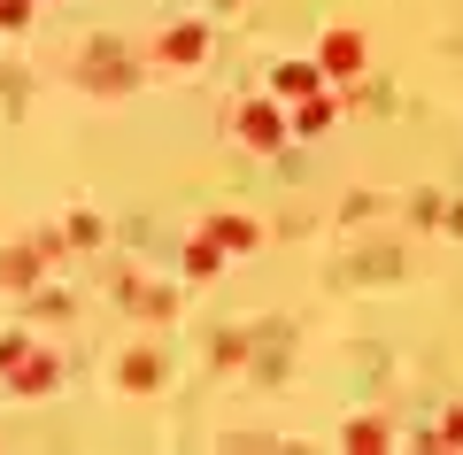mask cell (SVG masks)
<instances>
[{"mask_svg": "<svg viewBox=\"0 0 463 455\" xmlns=\"http://www.w3.org/2000/svg\"><path fill=\"white\" fill-rule=\"evenodd\" d=\"M0 371H8V386H16V393H47L54 386V363L32 355L24 340H0Z\"/></svg>", "mask_w": 463, "mask_h": 455, "instance_id": "6da1fadb", "label": "cell"}, {"mask_svg": "<svg viewBox=\"0 0 463 455\" xmlns=\"http://www.w3.org/2000/svg\"><path fill=\"white\" fill-rule=\"evenodd\" d=\"M240 139H248V147H279V139H286V109L248 100V109H240Z\"/></svg>", "mask_w": 463, "mask_h": 455, "instance_id": "7a4b0ae2", "label": "cell"}, {"mask_svg": "<svg viewBox=\"0 0 463 455\" xmlns=\"http://www.w3.org/2000/svg\"><path fill=\"white\" fill-rule=\"evenodd\" d=\"M325 70H332V78L364 70V39H355V32H332V39H325Z\"/></svg>", "mask_w": 463, "mask_h": 455, "instance_id": "3957f363", "label": "cell"}, {"mask_svg": "<svg viewBox=\"0 0 463 455\" xmlns=\"http://www.w3.org/2000/svg\"><path fill=\"white\" fill-rule=\"evenodd\" d=\"M201 47H209V39H201L194 24H178V32L163 39V62H201Z\"/></svg>", "mask_w": 463, "mask_h": 455, "instance_id": "277c9868", "label": "cell"}, {"mask_svg": "<svg viewBox=\"0 0 463 455\" xmlns=\"http://www.w3.org/2000/svg\"><path fill=\"white\" fill-rule=\"evenodd\" d=\"M209 240L224 247V255H240V247H255V224H240V216H216V224H209Z\"/></svg>", "mask_w": 463, "mask_h": 455, "instance_id": "5b68a950", "label": "cell"}, {"mask_svg": "<svg viewBox=\"0 0 463 455\" xmlns=\"http://www.w3.org/2000/svg\"><path fill=\"white\" fill-rule=\"evenodd\" d=\"M279 93H286V100H309V93H317V70H309V62H286V70H279Z\"/></svg>", "mask_w": 463, "mask_h": 455, "instance_id": "8992f818", "label": "cell"}, {"mask_svg": "<svg viewBox=\"0 0 463 455\" xmlns=\"http://www.w3.org/2000/svg\"><path fill=\"white\" fill-rule=\"evenodd\" d=\"M325 124H332V100H325V93L294 100V131H325Z\"/></svg>", "mask_w": 463, "mask_h": 455, "instance_id": "52a82bcc", "label": "cell"}, {"mask_svg": "<svg viewBox=\"0 0 463 455\" xmlns=\"http://www.w3.org/2000/svg\"><path fill=\"white\" fill-rule=\"evenodd\" d=\"M155 378H163V363H155V355H147V347H139V355H132V363H124V386H139V393H147V386H155Z\"/></svg>", "mask_w": 463, "mask_h": 455, "instance_id": "ba28073f", "label": "cell"}, {"mask_svg": "<svg viewBox=\"0 0 463 455\" xmlns=\"http://www.w3.org/2000/svg\"><path fill=\"white\" fill-rule=\"evenodd\" d=\"M216 262H224V247H216V240H194V247H185V270H194V278H209Z\"/></svg>", "mask_w": 463, "mask_h": 455, "instance_id": "9c48e42d", "label": "cell"}, {"mask_svg": "<svg viewBox=\"0 0 463 455\" xmlns=\"http://www.w3.org/2000/svg\"><path fill=\"white\" fill-rule=\"evenodd\" d=\"M440 440H448V448H463V409H448V424H440Z\"/></svg>", "mask_w": 463, "mask_h": 455, "instance_id": "30bf717a", "label": "cell"}, {"mask_svg": "<svg viewBox=\"0 0 463 455\" xmlns=\"http://www.w3.org/2000/svg\"><path fill=\"white\" fill-rule=\"evenodd\" d=\"M24 24V0H0V32H16Z\"/></svg>", "mask_w": 463, "mask_h": 455, "instance_id": "8fae6325", "label": "cell"}]
</instances>
